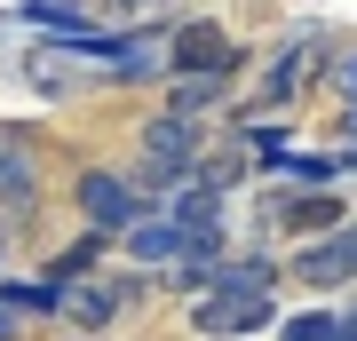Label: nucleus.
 <instances>
[{"label":"nucleus","instance_id":"f8f14e48","mask_svg":"<svg viewBox=\"0 0 357 341\" xmlns=\"http://www.w3.org/2000/svg\"><path fill=\"white\" fill-rule=\"evenodd\" d=\"M103 254H112V238H103V230L72 238L64 254H56V286H72V278H96V270H103Z\"/></svg>","mask_w":357,"mask_h":341},{"label":"nucleus","instance_id":"f03ea898","mask_svg":"<svg viewBox=\"0 0 357 341\" xmlns=\"http://www.w3.org/2000/svg\"><path fill=\"white\" fill-rule=\"evenodd\" d=\"M191 326H199L206 341H246V333L278 326V310H270V286H255V278H238V270L222 262V278H215V286L199 294Z\"/></svg>","mask_w":357,"mask_h":341},{"label":"nucleus","instance_id":"dca6fc26","mask_svg":"<svg viewBox=\"0 0 357 341\" xmlns=\"http://www.w3.org/2000/svg\"><path fill=\"white\" fill-rule=\"evenodd\" d=\"M342 159L357 167V103H349V119H342Z\"/></svg>","mask_w":357,"mask_h":341},{"label":"nucleus","instance_id":"f257e3e1","mask_svg":"<svg viewBox=\"0 0 357 341\" xmlns=\"http://www.w3.org/2000/svg\"><path fill=\"white\" fill-rule=\"evenodd\" d=\"M199 159H206V135H199V119H183V112H159L151 127H143V151H135V190H143V199H151V190H159V199H167V190H175V183H191L199 175Z\"/></svg>","mask_w":357,"mask_h":341},{"label":"nucleus","instance_id":"0eeeda50","mask_svg":"<svg viewBox=\"0 0 357 341\" xmlns=\"http://www.w3.org/2000/svg\"><path fill=\"white\" fill-rule=\"evenodd\" d=\"M119 246H128L135 262H151V270H159V262H191V254H215V246H199L175 215H143V222H128V230H119Z\"/></svg>","mask_w":357,"mask_h":341},{"label":"nucleus","instance_id":"6ab92c4d","mask_svg":"<svg viewBox=\"0 0 357 341\" xmlns=\"http://www.w3.org/2000/svg\"><path fill=\"white\" fill-rule=\"evenodd\" d=\"M119 8H167V0H119Z\"/></svg>","mask_w":357,"mask_h":341},{"label":"nucleus","instance_id":"9d476101","mask_svg":"<svg viewBox=\"0 0 357 341\" xmlns=\"http://www.w3.org/2000/svg\"><path fill=\"white\" fill-rule=\"evenodd\" d=\"M302 79H310V40H294V48L270 56V72H262V103H294V96H302Z\"/></svg>","mask_w":357,"mask_h":341},{"label":"nucleus","instance_id":"4468645a","mask_svg":"<svg viewBox=\"0 0 357 341\" xmlns=\"http://www.w3.org/2000/svg\"><path fill=\"white\" fill-rule=\"evenodd\" d=\"M286 341H342V317H333V310H294L286 317Z\"/></svg>","mask_w":357,"mask_h":341},{"label":"nucleus","instance_id":"aec40b11","mask_svg":"<svg viewBox=\"0 0 357 341\" xmlns=\"http://www.w3.org/2000/svg\"><path fill=\"white\" fill-rule=\"evenodd\" d=\"M0 254H8V238H0Z\"/></svg>","mask_w":357,"mask_h":341},{"label":"nucleus","instance_id":"f3484780","mask_svg":"<svg viewBox=\"0 0 357 341\" xmlns=\"http://www.w3.org/2000/svg\"><path fill=\"white\" fill-rule=\"evenodd\" d=\"M0 341H16V310H0Z\"/></svg>","mask_w":357,"mask_h":341},{"label":"nucleus","instance_id":"20e7f679","mask_svg":"<svg viewBox=\"0 0 357 341\" xmlns=\"http://www.w3.org/2000/svg\"><path fill=\"white\" fill-rule=\"evenodd\" d=\"M72 199H79V215H88V230H103V238H119L128 222H143V215H151V199H143L128 175H112V167H88Z\"/></svg>","mask_w":357,"mask_h":341},{"label":"nucleus","instance_id":"2eb2a0df","mask_svg":"<svg viewBox=\"0 0 357 341\" xmlns=\"http://www.w3.org/2000/svg\"><path fill=\"white\" fill-rule=\"evenodd\" d=\"M333 96H342V103H357V40H349V48H333Z\"/></svg>","mask_w":357,"mask_h":341},{"label":"nucleus","instance_id":"9b49d317","mask_svg":"<svg viewBox=\"0 0 357 341\" xmlns=\"http://www.w3.org/2000/svg\"><path fill=\"white\" fill-rule=\"evenodd\" d=\"M119 310H128V286H79V294H64L72 326H112Z\"/></svg>","mask_w":357,"mask_h":341},{"label":"nucleus","instance_id":"ddd939ff","mask_svg":"<svg viewBox=\"0 0 357 341\" xmlns=\"http://www.w3.org/2000/svg\"><path fill=\"white\" fill-rule=\"evenodd\" d=\"M0 310H32V317H48V310H64V286H0Z\"/></svg>","mask_w":357,"mask_h":341},{"label":"nucleus","instance_id":"7ed1b4c3","mask_svg":"<svg viewBox=\"0 0 357 341\" xmlns=\"http://www.w3.org/2000/svg\"><path fill=\"white\" fill-rule=\"evenodd\" d=\"M246 48L222 24H175L167 32V79H238Z\"/></svg>","mask_w":357,"mask_h":341},{"label":"nucleus","instance_id":"423d86ee","mask_svg":"<svg viewBox=\"0 0 357 341\" xmlns=\"http://www.w3.org/2000/svg\"><path fill=\"white\" fill-rule=\"evenodd\" d=\"M159 215H175L183 230H191V238L199 246H215L222 254V183H206V175H191V183H175V190H167V199H159Z\"/></svg>","mask_w":357,"mask_h":341},{"label":"nucleus","instance_id":"39448f33","mask_svg":"<svg viewBox=\"0 0 357 341\" xmlns=\"http://www.w3.org/2000/svg\"><path fill=\"white\" fill-rule=\"evenodd\" d=\"M294 278H302V286H318V294L349 286V278H357V222H333L326 238H310L302 254H294Z\"/></svg>","mask_w":357,"mask_h":341},{"label":"nucleus","instance_id":"6e6552de","mask_svg":"<svg viewBox=\"0 0 357 341\" xmlns=\"http://www.w3.org/2000/svg\"><path fill=\"white\" fill-rule=\"evenodd\" d=\"M270 215H278L294 238H326L333 222H349V206L333 199L326 183H310V190H286V199H270Z\"/></svg>","mask_w":357,"mask_h":341},{"label":"nucleus","instance_id":"1a4fd4ad","mask_svg":"<svg viewBox=\"0 0 357 341\" xmlns=\"http://www.w3.org/2000/svg\"><path fill=\"white\" fill-rule=\"evenodd\" d=\"M0 206H8V215H32L40 206V159L24 143H0Z\"/></svg>","mask_w":357,"mask_h":341},{"label":"nucleus","instance_id":"a211bd4d","mask_svg":"<svg viewBox=\"0 0 357 341\" xmlns=\"http://www.w3.org/2000/svg\"><path fill=\"white\" fill-rule=\"evenodd\" d=\"M342 341H357V302H349V317H342Z\"/></svg>","mask_w":357,"mask_h":341}]
</instances>
